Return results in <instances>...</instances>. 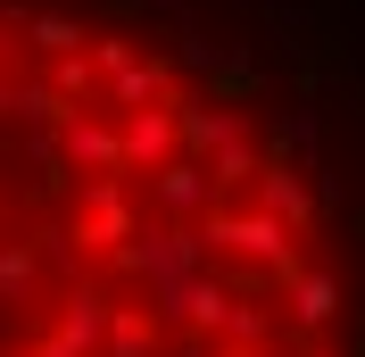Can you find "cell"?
Returning a JSON list of instances; mask_svg holds the SVG:
<instances>
[{"mask_svg": "<svg viewBox=\"0 0 365 357\" xmlns=\"http://www.w3.org/2000/svg\"><path fill=\"white\" fill-rule=\"evenodd\" d=\"M200 241L216 249V258H257L274 283H291V274H299L291 233H282L274 216H257V208H207V216H200Z\"/></svg>", "mask_w": 365, "mask_h": 357, "instance_id": "obj_1", "label": "cell"}, {"mask_svg": "<svg viewBox=\"0 0 365 357\" xmlns=\"http://www.w3.org/2000/svg\"><path fill=\"white\" fill-rule=\"evenodd\" d=\"M67 241H83V249H125V241H141V216H133V200H125V175H91V183H83Z\"/></svg>", "mask_w": 365, "mask_h": 357, "instance_id": "obj_2", "label": "cell"}, {"mask_svg": "<svg viewBox=\"0 0 365 357\" xmlns=\"http://www.w3.org/2000/svg\"><path fill=\"white\" fill-rule=\"evenodd\" d=\"M257 216H274L291 241L316 224V191L299 183V166H291V150H282V141H266V150H257Z\"/></svg>", "mask_w": 365, "mask_h": 357, "instance_id": "obj_3", "label": "cell"}, {"mask_svg": "<svg viewBox=\"0 0 365 357\" xmlns=\"http://www.w3.org/2000/svg\"><path fill=\"white\" fill-rule=\"evenodd\" d=\"M175 109V141H182V158H216V150H232V141H250V125L232 109H216V100H166Z\"/></svg>", "mask_w": 365, "mask_h": 357, "instance_id": "obj_4", "label": "cell"}, {"mask_svg": "<svg viewBox=\"0 0 365 357\" xmlns=\"http://www.w3.org/2000/svg\"><path fill=\"white\" fill-rule=\"evenodd\" d=\"M58 166H83V183L91 175H125V150H116V125L108 116H67L58 125Z\"/></svg>", "mask_w": 365, "mask_h": 357, "instance_id": "obj_5", "label": "cell"}, {"mask_svg": "<svg viewBox=\"0 0 365 357\" xmlns=\"http://www.w3.org/2000/svg\"><path fill=\"white\" fill-rule=\"evenodd\" d=\"M116 150H125V175H158L166 158H175V109L116 116Z\"/></svg>", "mask_w": 365, "mask_h": 357, "instance_id": "obj_6", "label": "cell"}, {"mask_svg": "<svg viewBox=\"0 0 365 357\" xmlns=\"http://www.w3.org/2000/svg\"><path fill=\"white\" fill-rule=\"evenodd\" d=\"M282 308H291V324H299V333L316 341V333H332V324H341V283H332L324 266H299Z\"/></svg>", "mask_w": 365, "mask_h": 357, "instance_id": "obj_7", "label": "cell"}, {"mask_svg": "<svg viewBox=\"0 0 365 357\" xmlns=\"http://www.w3.org/2000/svg\"><path fill=\"white\" fill-rule=\"evenodd\" d=\"M50 333L67 341L75 357H100V333H108V291H91V283H75L67 299H58V324Z\"/></svg>", "mask_w": 365, "mask_h": 357, "instance_id": "obj_8", "label": "cell"}, {"mask_svg": "<svg viewBox=\"0 0 365 357\" xmlns=\"http://www.w3.org/2000/svg\"><path fill=\"white\" fill-rule=\"evenodd\" d=\"M150 191H158L166 216H207V208H216V191H207V166H200V158H166L158 175H150Z\"/></svg>", "mask_w": 365, "mask_h": 357, "instance_id": "obj_9", "label": "cell"}, {"mask_svg": "<svg viewBox=\"0 0 365 357\" xmlns=\"http://www.w3.org/2000/svg\"><path fill=\"white\" fill-rule=\"evenodd\" d=\"M100 91L116 100V116H133V109H166V59H133V67L100 75Z\"/></svg>", "mask_w": 365, "mask_h": 357, "instance_id": "obj_10", "label": "cell"}, {"mask_svg": "<svg viewBox=\"0 0 365 357\" xmlns=\"http://www.w3.org/2000/svg\"><path fill=\"white\" fill-rule=\"evenodd\" d=\"M100 357H158V316H150V308H108Z\"/></svg>", "mask_w": 365, "mask_h": 357, "instance_id": "obj_11", "label": "cell"}, {"mask_svg": "<svg viewBox=\"0 0 365 357\" xmlns=\"http://www.w3.org/2000/svg\"><path fill=\"white\" fill-rule=\"evenodd\" d=\"M25 42L42 50V59H75V50H83L91 34H83V25L67 17V9H42V17H25Z\"/></svg>", "mask_w": 365, "mask_h": 357, "instance_id": "obj_12", "label": "cell"}, {"mask_svg": "<svg viewBox=\"0 0 365 357\" xmlns=\"http://www.w3.org/2000/svg\"><path fill=\"white\" fill-rule=\"evenodd\" d=\"M34 283H42V258H34L25 241H0V308H25Z\"/></svg>", "mask_w": 365, "mask_h": 357, "instance_id": "obj_13", "label": "cell"}, {"mask_svg": "<svg viewBox=\"0 0 365 357\" xmlns=\"http://www.w3.org/2000/svg\"><path fill=\"white\" fill-rule=\"evenodd\" d=\"M50 91L67 100V109H91V91H100V75H91V59L75 50V59H50Z\"/></svg>", "mask_w": 365, "mask_h": 357, "instance_id": "obj_14", "label": "cell"}, {"mask_svg": "<svg viewBox=\"0 0 365 357\" xmlns=\"http://www.w3.org/2000/svg\"><path fill=\"white\" fill-rule=\"evenodd\" d=\"M250 175H257V141H232V150L207 158V191H216V200H225L232 183H250Z\"/></svg>", "mask_w": 365, "mask_h": 357, "instance_id": "obj_15", "label": "cell"}, {"mask_svg": "<svg viewBox=\"0 0 365 357\" xmlns=\"http://www.w3.org/2000/svg\"><path fill=\"white\" fill-rule=\"evenodd\" d=\"M141 50L125 42V34H100V50H91V75H116V67H133Z\"/></svg>", "mask_w": 365, "mask_h": 357, "instance_id": "obj_16", "label": "cell"}, {"mask_svg": "<svg viewBox=\"0 0 365 357\" xmlns=\"http://www.w3.org/2000/svg\"><path fill=\"white\" fill-rule=\"evenodd\" d=\"M25 357H75V349H67V341H58V333H42V341H34V349H25Z\"/></svg>", "mask_w": 365, "mask_h": 357, "instance_id": "obj_17", "label": "cell"}, {"mask_svg": "<svg viewBox=\"0 0 365 357\" xmlns=\"http://www.w3.org/2000/svg\"><path fill=\"white\" fill-rule=\"evenodd\" d=\"M9 100H17V84H9V75H0V116H9Z\"/></svg>", "mask_w": 365, "mask_h": 357, "instance_id": "obj_18", "label": "cell"}, {"mask_svg": "<svg viewBox=\"0 0 365 357\" xmlns=\"http://www.w3.org/2000/svg\"><path fill=\"white\" fill-rule=\"evenodd\" d=\"M299 357H341V349H324V341H307V349H299Z\"/></svg>", "mask_w": 365, "mask_h": 357, "instance_id": "obj_19", "label": "cell"}, {"mask_svg": "<svg viewBox=\"0 0 365 357\" xmlns=\"http://www.w3.org/2000/svg\"><path fill=\"white\" fill-rule=\"evenodd\" d=\"M9 50H17V42H9V17H0V59H9Z\"/></svg>", "mask_w": 365, "mask_h": 357, "instance_id": "obj_20", "label": "cell"}, {"mask_svg": "<svg viewBox=\"0 0 365 357\" xmlns=\"http://www.w3.org/2000/svg\"><path fill=\"white\" fill-rule=\"evenodd\" d=\"M108 9H150V0H108Z\"/></svg>", "mask_w": 365, "mask_h": 357, "instance_id": "obj_21", "label": "cell"}, {"mask_svg": "<svg viewBox=\"0 0 365 357\" xmlns=\"http://www.w3.org/2000/svg\"><path fill=\"white\" fill-rule=\"evenodd\" d=\"M0 216H9V191H0Z\"/></svg>", "mask_w": 365, "mask_h": 357, "instance_id": "obj_22", "label": "cell"}]
</instances>
